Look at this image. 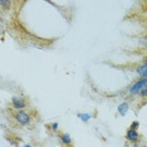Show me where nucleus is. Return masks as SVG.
Masks as SVG:
<instances>
[{
    "label": "nucleus",
    "instance_id": "2",
    "mask_svg": "<svg viewBox=\"0 0 147 147\" xmlns=\"http://www.w3.org/2000/svg\"><path fill=\"white\" fill-rule=\"evenodd\" d=\"M15 118H16V121L20 123V125H24V126L28 125V123L30 122V117L26 115L25 112H23V111H19L18 115L15 116Z\"/></svg>",
    "mask_w": 147,
    "mask_h": 147
},
{
    "label": "nucleus",
    "instance_id": "8",
    "mask_svg": "<svg viewBox=\"0 0 147 147\" xmlns=\"http://www.w3.org/2000/svg\"><path fill=\"white\" fill-rule=\"evenodd\" d=\"M61 140L64 143H71L72 140H71V136L69 135H61Z\"/></svg>",
    "mask_w": 147,
    "mask_h": 147
},
{
    "label": "nucleus",
    "instance_id": "9",
    "mask_svg": "<svg viewBox=\"0 0 147 147\" xmlns=\"http://www.w3.org/2000/svg\"><path fill=\"white\" fill-rule=\"evenodd\" d=\"M1 1V5L4 6V8H9L11 4V0H0Z\"/></svg>",
    "mask_w": 147,
    "mask_h": 147
},
{
    "label": "nucleus",
    "instance_id": "11",
    "mask_svg": "<svg viewBox=\"0 0 147 147\" xmlns=\"http://www.w3.org/2000/svg\"><path fill=\"white\" fill-rule=\"evenodd\" d=\"M138 126V122H133L132 123V126H131V128H133V129H136V127Z\"/></svg>",
    "mask_w": 147,
    "mask_h": 147
},
{
    "label": "nucleus",
    "instance_id": "1",
    "mask_svg": "<svg viewBox=\"0 0 147 147\" xmlns=\"http://www.w3.org/2000/svg\"><path fill=\"white\" fill-rule=\"evenodd\" d=\"M146 86H147V78L141 79V81H138V82L136 83V84H133V86L131 87V89H129V93H131V94H136V93L141 92Z\"/></svg>",
    "mask_w": 147,
    "mask_h": 147
},
{
    "label": "nucleus",
    "instance_id": "3",
    "mask_svg": "<svg viewBox=\"0 0 147 147\" xmlns=\"http://www.w3.org/2000/svg\"><path fill=\"white\" fill-rule=\"evenodd\" d=\"M13 106L16 109H22V108H24L25 102L22 97H13Z\"/></svg>",
    "mask_w": 147,
    "mask_h": 147
},
{
    "label": "nucleus",
    "instance_id": "6",
    "mask_svg": "<svg viewBox=\"0 0 147 147\" xmlns=\"http://www.w3.org/2000/svg\"><path fill=\"white\" fill-rule=\"evenodd\" d=\"M127 109H128V103H122V105H119V107H118V112L121 113L122 116L126 115Z\"/></svg>",
    "mask_w": 147,
    "mask_h": 147
},
{
    "label": "nucleus",
    "instance_id": "12",
    "mask_svg": "<svg viewBox=\"0 0 147 147\" xmlns=\"http://www.w3.org/2000/svg\"><path fill=\"white\" fill-rule=\"evenodd\" d=\"M53 129H58V125L57 123H53Z\"/></svg>",
    "mask_w": 147,
    "mask_h": 147
},
{
    "label": "nucleus",
    "instance_id": "7",
    "mask_svg": "<svg viewBox=\"0 0 147 147\" xmlns=\"http://www.w3.org/2000/svg\"><path fill=\"white\" fill-rule=\"evenodd\" d=\"M78 117L82 119V121L87 122L89 118H91V115H88V113H78Z\"/></svg>",
    "mask_w": 147,
    "mask_h": 147
},
{
    "label": "nucleus",
    "instance_id": "10",
    "mask_svg": "<svg viewBox=\"0 0 147 147\" xmlns=\"http://www.w3.org/2000/svg\"><path fill=\"white\" fill-rule=\"evenodd\" d=\"M141 94H142L143 97H147V86H146L145 88H143L142 91H141Z\"/></svg>",
    "mask_w": 147,
    "mask_h": 147
},
{
    "label": "nucleus",
    "instance_id": "5",
    "mask_svg": "<svg viewBox=\"0 0 147 147\" xmlns=\"http://www.w3.org/2000/svg\"><path fill=\"white\" fill-rule=\"evenodd\" d=\"M137 72H138V74H140V76L146 77V78H147V61L143 63V64L138 69H137Z\"/></svg>",
    "mask_w": 147,
    "mask_h": 147
},
{
    "label": "nucleus",
    "instance_id": "4",
    "mask_svg": "<svg viewBox=\"0 0 147 147\" xmlns=\"http://www.w3.org/2000/svg\"><path fill=\"white\" fill-rule=\"evenodd\" d=\"M127 138L129 140V141H137V140H138V133L136 132V129H129L128 132H127Z\"/></svg>",
    "mask_w": 147,
    "mask_h": 147
}]
</instances>
